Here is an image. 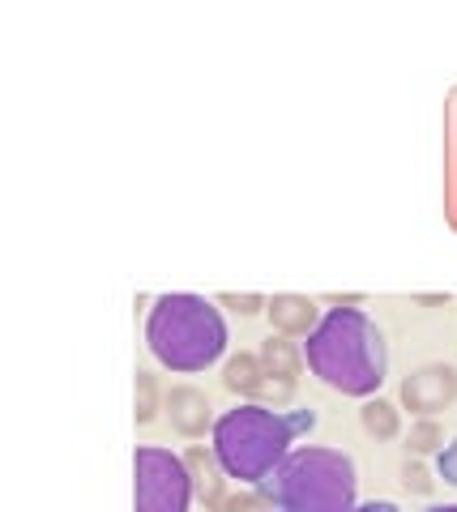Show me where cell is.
Wrapping results in <instances>:
<instances>
[{
	"label": "cell",
	"instance_id": "1",
	"mask_svg": "<svg viewBox=\"0 0 457 512\" xmlns=\"http://www.w3.org/2000/svg\"><path fill=\"white\" fill-rule=\"evenodd\" d=\"M317 427V410L295 406H265V402H240L235 410H223L210 431V448L218 466L227 470L240 487H261L265 478L295 453V440Z\"/></svg>",
	"mask_w": 457,
	"mask_h": 512
},
{
	"label": "cell",
	"instance_id": "2",
	"mask_svg": "<svg viewBox=\"0 0 457 512\" xmlns=\"http://www.w3.org/2000/svg\"><path fill=\"white\" fill-rule=\"evenodd\" d=\"M308 372L321 384H329L342 397H368L381 393V384L389 376V346L381 325L355 303H338L321 316V325L312 329V338L304 342Z\"/></svg>",
	"mask_w": 457,
	"mask_h": 512
},
{
	"label": "cell",
	"instance_id": "3",
	"mask_svg": "<svg viewBox=\"0 0 457 512\" xmlns=\"http://www.w3.org/2000/svg\"><path fill=\"white\" fill-rule=\"evenodd\" d=\"M227 342H231L227 320L206 295L171 291L154 299L146 320V346L167 372L176 376L206 372V367H214L227 355Z\"/></svg>",
	"mask_w": 457,
	"mask_h": 512
},
{
	"label": "cell",
	"instance_id": "4",
	"mask_svg": "<svg viewBox=\"0 0 457 512\" xmlns=\"http://www.w3.org/2000/svg\"><path fill=\"white\" fill-rule=\"evenodd\" d=\"M265 500L287 512H351L359 504L355 457L329 444H304L261 483Z\"/></svg>",
	"mask_w": 457,
	"mask_h": 512
},
{
	"label": "cell",
	"instance_id": "5",
	"mask_svg": "<svg viewBox=\"0 0 457 512\" xmlns=\"http://www.w3.org/2000/svg\"><path fill=\"white\" fill-rule=\"evenodd\" d=\"M137 512H193V474L184 457L163 444H137Z\"/></svg>",
	"mask_w": 457,
	"mask_h": 512
},
{
	"label": "cell",
	"instance_id": "6",
	"mask_svg": "<svg viewBox=\"0 0 457 512\" xmlns=\"http://www.w3.org/2000/svg\"><path fill=\"white\" fill-rule=\"evenodd\" d=\"M453 402H457V367L449 363H428L402 380V406L415 419H436Z\"/></svg>",
	"mask_w": 457,
	"mask_h": 512
},
{
	"label": "cell",
	"instance_id": "7",
	"mask_svg": "<svg viewBox=\"0 0 457 512\" xmlns=\"http://www.w3.org/2000/svg\"><path fill=\"white\" fill-rule=\"evenodd\" d=\"M163 410H167L171 427H176L180 436H188V440H201L218 423L214 410H210L206 389H197V384H171L167 397H163Z\"/></svg>",
	"mask_w": 457,
	"mask_h": 512
},
{
	"label": "cell",
	"instance_id": "8",
	"mask_svg": "<svg viewBox=\"0 0 457 512\" xmlns=\"http://www.w3.org/2000/svg\"><path fill=\"white\" fill-rule=\"evenodd\" d=\"M261 367H265V376H270V393H274V406L278 402H287V397L295 393V380H299V372H304V346H295L291 338H265L261 342Z\"/></svg>",
	"mask_w": 457,
	"mask_h": 512
},
{
	"label": "cell",
	"instance_id": "9",
	"mask_svg": "<svg viewBox=\"0 0 457 512\" xmlns=\"http://www.w3.org/2000/svg\"><path fill=\"white\" fill-rule=\"evenodd\" d=\"M265 312H270V325H274L278 338H291V342H295V338L308 342L312 329H317L321 316H325L308 295H274Z\"/></svg>",
	"mask_w": 457,
	"mask_h": 512
},
{
	"label": "cell",
	"instance_id": "10",
	"mask_svg": "<svg viewBox=\"0 0 457 512\" xmlns=\"http://www.w3.org/2000/svg\"><path fill=\"white\" fill-rule=\"evenodd\" d=\"M180 457H184L188 474H193L197 500L206 504V508H214V512H218V504L227 500V470L218 466L214 448H206V444H193V448H188V453H180Z\"/></svg>",
	"mask_w": 457,
	"mask_h": 512
},
{
	"label": "cell",
	"instance_id": "11",
	"mask_svg": "<svg viewBox=\"0 0 457 512\" xmlns=\"http://www.w3.org/2000/svg\"><path fill=\"white\" fill-rule=\"evenodd\" d=\"M223 384L231 393L248 397V402H261V397L270 393V376H265V367H261V355H235V359H227Z\"/></svg>",
	"mask_w": 457,
	"mask_h": 512
},
{
	"label": "cell",
	"instance_id": "12",
	"mask_svg": "<svg viewBox=\"0 0 457 512\" xmlns=\"http://www.w3.org/2000/svg\"><path fill=\"white\" fill-rule=\"evenodd\" d=\"M445 214L457 227V90L445 107Z\"/></svg>",
	"mask_w": 457,
	"mask_h": 512
},
{
	"label": "cell",
	"instance_id": "13",
	"mask_svg": "<svg viewBox=\"0 0 457 512\" xmlns=\"http://www.w3.org/2000/svg\"><path fill=\"white\" fill-rule=\"evenodd\" d=\"M359 423L372 440H398L402 436V410L385 402V397H368L364 410H359Z\"/></svg>",
	"mask_w": 457,
	"mask_h": 512
},
{
	"label": "cell",
	"instance_id": "14",
	"mask_svg": "<svg viewBox=\"0 0 457 512\" xmlns=\"http://www.w3.org/2000/svg\"><path fill=\"white\" fill-rule=\"evenodd\" d=\"M449 440H445V427H440L436 419H419L411 427V436H406V448H411V457H432L440 453Z\"/></svg>",
	"mask_w": 457,
	"mask_h": 512
},
{
	"label": "cell",
	"instance_id": "15",
	"mask_svg": "<svg viewBox=\"0 0 457 512\" xmlns=\"http://www.w3.org/2000/svg\"><path fill=\"white\" fill-rule=\"evenodd\" d=\"M159 419V380L150 372H137V423L146 427Z\"/></svg>",
	"mask_w": 457,
	"mask_h": 512
},
{
	"label": "cell",
	"instance_id": "16",
	"mask_svg": "<svg viewBox=\"0 0 457 512\" xmlns=\"http://www.w3.org/2000/svg\"><path fill=\"white\" fill-rule=\"evenodd\" d=\"M274 504L265 500V491L261 487H248V491H240V495H227L223 504H218V512H270Z\"/></svg>",
	"mask_w": 457,
	"mask_h": 512
},
{
	"label": "cell",
	"instance_id": "17",
	"mask_svg": "<svg viewBox=\"0 0 457 512\" xmlns=\"http://www.w3.org/2000/svg\"><path fill=\"white\" fill-rule=\"evenodd\" d=\"M402 483L406 491H415V495H432L436 491V478L419 466V461H406V470H402Z\"/></svg>",
	"mask_w": 457,
	"mask_h": 512
},
{
	"label": "cell",
	"instance_id": "18",
	"mask_svg": "<svg viewBox=\"0 0 457 512\" xmlns=\"http://www.w3.org/2000/svg\"><path fill=\"white\" fill-rule=\"evenodd\" d=\"M436 478H445L449 487H457V436L436 453Z\"/></svg>",
	"mask_w": 457,
	"mask_h": 512
},
{
	"label": "cell",
	"instance_id": "19",
	"mask_svg": "<svg viewBox=\"0 0 457 512\" xmlns=\"http://www.w3.org/2000/svg\"><path fill=\"white\" fill-rule=\"evenodd\" d=\"M218 303H227V308L244 312V316L261 312V308H270V299H261V295H218Z\"/></svg>",
	"mask_w": 457,
	"mask_h": 512
},
{
	"label": "cell",
	"instance_id": "20",
	"mask_svg": "<svg viewBox=\"0 0 457 512\" xmlns=\"http://www.w3.org/2000/svg\"><path fill=\"white\" fill-rule=\"evenodd\" d=\"M351 512H402V508L393 500H364V504H355Z\"/></svg>",
	"mask_w": 457,
	"mask_h": 512
},
{
	"label": "cell",
	"instance_id": "21",
	"mask_svg": "<svg viewBox=\"0 0 457 512\" xmlns=\"http://www.w3.org/2000/svg\"><path fill=\"white\" fill-rule=\"evenodd\" d=\"M423 512H457V504H432V508H423Z\"/></svg>",
	"mask_w": 457,
	"mask_h": 512
},
{
	"label": "cell",
	"instance_id": "22",
	"mask_svg": "<svg viewBox=\"0 0 457 512\" xmlns=\"http://www.w3.org/2000/svg\"><path fill=\"white\" fill-rule=\"evenodd\" d=\"M270 512H287V508H270Z\"/></svg>",
	"mask_w": 457,
	"mask_h": 512
}]
</instances>
